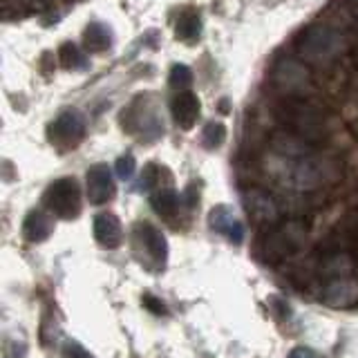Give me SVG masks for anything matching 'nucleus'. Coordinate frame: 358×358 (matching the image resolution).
<instances>
[{
  "label": "nucleus",
  "instance_id": "1a4fd4ad",
  "mask_svg": "<svg viewBox=\"0 0 358 358\" xmlns=\"http://www.w3.org/2000/svg\"><path fill=\"white\" fill-rule=\"evenodd\" d=\"M137 242L141 244L145 257H150L157 266L166 264L168 244L164 240V235L157 231L152 224H137Z\"/></svg>",
  "mask_w": 358,
  "mask_h": 358
},
{
  "label": "nucleus",
  "instance_id": "20e7f679",
  "mask_svg": "<svg viewBox=\"0 0 358 358\" xmlns=\"http://www.w3.org/2000/svg\"><path fill=\"white\" fill-rule=\"evenodd\" d=\"M271 83L280 92L289 94L291 99H298L311 87L309 70L298 59H280L271 70Z\"/></svg>",
  "mask_w": 358,
  "mask_h": 358
},
{
  "label": "nucleus",
  "instance_id": "4468645a",
  "mask_svg": "<svg viewBox=\"0 0 358 358\" xmlns=\"http://www.w3.org/2000/svg\"><path fill=\"white\" fill-rule=\"evenodd\" d=\"M52 231H54L52 217L45 215L41 210H31L25 224H22V235H25L29 242H43Z\"/></svg>",
  "mask_w": 358,
  "mask_h": 358
},
{
  "label": "nucleus",
  "instance_id": "aec40b11",
  "mask_svg": "<svg viewBox=\"0 0 358 358\" xmlns=\"http://www.w3.org/2000/svg\"><path fill=\"white\" fill-rule=\"evenodd\" d=\"M193 83V72L186 65H175L171 70V87H175L177 92H186Z\"/></svg>",
  "mask_w": 358,
  "mask_h": 358
},
{
  "label": "nucleus",
  "instance_id": "ddd939ff",
  "mask_svg": "<svg viewBox=\"0 0 358 358\" xmlns=\"http://www.w3.org/2000/svg\"><path fill=\"white\" fill-rule=\"evenodd\" d=\"M358 298V287L352 282V280L341 278V280H334V282L324 289V302L331 307H350L354 305Z\"/></svg>",
  "mask_w": 358,
  "mask_h": 358
},
{
  "label": "nucleus",
  "instance_id": "7ed1b4c3",
  "mask_svg": "<svg viewBox=\"0 0 358 358\" xmlns=\"http://www.w3.org/2000/svg\"><path fill=\"white\" fill-rule=\"evenodd\" d=\"M45 206H48L56 217L61 220H74L81 213V188L74 177L56 179L45 190Z\"/></svg>",
  "mask_w": 358,
  "mask_h": 358
},
{
  "label": "nucleus",
  "instance_id": "f03ea898",
  "mask_svg": "<svg viewBox=\"0 0 358 358\" xmlns=\"http://www.w3.org/2000/svg\"><path fill=\"white\" fill-rule=\"evenodd\" d=\"M285 123L294 128L296 137L307 139V141H318L324 137V117L318 108L309 103H302L298 99H291L289 103L280 108Z\"/></svg>",
  "mask_w": 358,
  "mask_h": 358
},
{
  "label": "nucleus",
  "instance_id": "2eb2a0df",
  "mask_svg": "<svg viewBox=\"0 0 358 358\" xmlns=\"http://www.w3.org/2000/svg\"><path fill=\"white\" fill-rule=\"evenodd\" d=\"M83 45L90 54H101V52L110 50L112 34L103 22H90L83 31Z\"/></svg>",
  "mask_w": 358,
  "mask_h": 358
},
{
  "label": "nucleus",
  "instance_id": "9d476101",
  "mask_svg": "<svg viewBox=\"0 0 358 358\" xmlns=\"http://www.w3.org/2000/svg\"><path fill=\"white\" fill-rule=\"evenodd\" d=\"M171 112H173V119L179 128L190 130L199 117V99L193 92H188V90L186 92H177L171 103Z\"/></svg>",
  "mask_w": 358,
  "mask_h": 358
},
{
  "label": "nucleus",
  "instance_id": "a211bd4d",
  "mask_svg": "<svg viewBox=\"0 0 358 358\" xmlns=\"http://www.w3.org/2000/svg\"><path fill=\"white\" fill-rule=\"evenodd\" d=\"M59 63L65 67V70H76V67L85 65V59L74 43H63L59 48Z\"/></svg>",
  "mask_w": 358,
  "mask_h": 358
},
{
  "label": "nucleus",
  "instance_id": "4be33fe9",
  "mask_svg": "<svg viewBox=\"0 0 358 358\" xmlns=\"http://www.w3.org/2000/svg\"><path fill=\"white\" fill-rule=\"evenodd\" d=\"M134 173V157L132 155H126V157H121V159L117 162V175L121 179H130Z\"/></svg>",
  "mask_w": 358,
  "mask_h": 358
},
{
  "label": "nucleus",
  "instance_id": "6ab92c4d",
  "mask_svg": "<svg viewBox=\"0 0 358 358\" xmlns=\"http://www.w3.org/2000/svg\"><path fill=\"white\" fill-rule=\"evenodd\" d=\"M224 141H227V128H224L222 123H208L204 132H201V143H204L208 150L220 148Z\"/></svg>",
  "mask_w": 358,
  "mask_h": 358
},
{
  "label": "nucleus",
  "instance_id": "dca6fc26",
  "mask_svg": "<svg viewBox=\"0 0 358 358\" xmlns=\"http://www.w3.org/2000/svg\"><path fill=\"white\" fill-rule=\"evenodd\" d=\"M199 31H201V20L199 14L193 9H184L179 14L177 22H175V34H177V41L193 45L199 38Z\"/></svg>",
  "mask_w": 358,
  "mask_h": 358
},
{
  "label": "nucleus",
  "instance_id": "393cba45",
  "mask_svg": "<svg viewBox=\"0 0 358 358\" xmlns=\"http://www.w3.org/2000/svg\"><path fill=\"white\" fill-rule=\"evenodd\" d=\"M289 358H320V356L313 350H309V347H296V350L289 354Z\"/></svg>",
  "mask_w": 358,
  "mask_h": 358
},
{
  "label": "nucleus",
  "instance_id": "412c9836",
  "mask_svg": "<svg viewBox=\"0 0 358 358\" xmlns=\"http://www.w3.org/2000/svg\"><path fill=\"white\" fill-rule=\"evenodd\" d=\"M159 177H162V168L155 166V164H148V166L143 168V173H141L139 190H150L152 186L159 184Z\"/></svg>",
  "mask_w": 358,
  "mask_h": 358
},
{
  "label": "nucleus",
  "instance_id": "b1692460",
  "mask_svg": "<svg viewBox=\"0 0 358 358\" xmlns=\"http://www.w3.org/2000/svg\"><path fill=\"white\" fill-rule=\"evenodd\" d=\"M143 302H145V307H150L152 313H166V305L162 300H157L152 296H143Z\"/></svg>",
  "mask_w": 358,
  "mask_h": 358
},
{
  "label": "nucleus",
  "instance_id": "9b49d317",
  "mask_svg": "<svg viewBox=\"0 0 358 358\" xmlns=\"http://www.w3.org/2000/svg\"><path fill=\"white\" fill-rule=\"evenodd\" d=\"M94 238L103 249H117L123 242L121 222L112 213H101L94 217Z\"/></svg>",
  "mask_w": 358,
  "mask_h": 358
},
{
  "label": "nucleus",
  "instance_id": "39448f33",
  "mask_svg": "<svg viewBox=\"0 0 358 358\" xmlns=\"http://www.w3.org/2000/svg\"><path fill=\"white\" fill-rule=\"evenodd\" d=\"M83 134H85V121L76 110H67L63 115H59L48 130L50 141L61 150L74 148L83 139Z\"/></svg>",
  "mask_w": 358,
  "mask_h": 358
},
{
  "label": "nucleus",
  "instance_id": "423d86ee",
  "mask_svg": "<svg viewBox=\"0 0 358 358\" xmlns=\"http://www.w3.org/2000/svg\"><path fill=\"white\" fill-rule=\"evenodd\" d=\"M302 238H305V229H302L300 224L291 222L287 227H280L266 238V255L271 257V260L287 257L302 244Z\"/></svg>",
  "mask_w": 358,
  "mask_h": 358
},
{
  "label": "nucleus",
  "instance_id": "f8f14e48",
  "mask_svg": "<svg viewBox=\"0 0 358 358\" xmlns=\"http://www.w3.org/2000/svg\"><path fill=\"white\" fill-rule=\"evenodd\" d=\"M210 229L224 233L235 244H240L244 240V224L233 215V210L229 206H215L210 210Z\"/></svg>",
  "mask_w": 358,
  "mask_h": 358
},
{
  "label": "nucleus",
  "instance_id": "6e6552de",
  "mask_svg": "<svg viewBox=\"0 0 358 358\" xmlns=\"http://www.w3.org/2000/svg\"><path fill=\"white\" fill-rule=\"evenodd\" d=\"M117 193L112 175L106 164H96L87 171V199L92 204H106Z\"/></svg>",
  "mask_w": 358,
  "mask_h": 358
},
{
  "label": "nucleus",
  "instance_id": "f3484780",
  "mask_svg": "<svg viewBox=\"0 0 358 358\" xmlns=\"http://www.w3.org/2000/svg\"><path fill=\"white\" fill-rule=\"evenodd\" d=\"M152 208L157 215H162L166 220H173L179 210V195L173 188H162L159 193L152 197Z\"/></svg>",
  "mask_w": 358,
  "mask_h": 358
},
{
  "label": "nucleus",
  "instance_id": "0eeeda50",
  "mask_svg": "<svg viewBox=\"0 0 358 358\" xmlns=\"http://www.w3.org/2000/svg\"><path fill=\"white\" fill-rule=\"evenodd\" d=\"M246 210L260 227H271L280 220V208L275 206V201L260 188H253L246 193Z\"/></svg>",
  "mask_w": 358,
  "mask_h": 358
},
{
  "label": "nucleus",
  "instance_id": "5701e85b",
  "mask_svg": "<svg viewBox=\"0 0 358 358\" xmlns=\"http://www.w3.org/2000/svg\"><path fill=\"white\" fill-rule=\"evenodd\" d=\"M63 358H94V356H90V352H85L81 345L78 343H65L63 347Z\"/></svg>",
  "mask_w": 358,
  "mask_h": 358
},
{
  "label": "nucleus",
  "instance_id": "f257e3e1",
  "mask_svg": "<svg viewBox=\"0 0 358 358\" xmlns=\"http://www.w3.org/2000/svg\"><path fill=\"white\" fill-rule=\"evenodd\" d=\"M350 48L341 31H336L334 27L324 25V22H316V25L307 27L298 36L296 50L298 54L311 65H329L338 56Z\"/></svg>",
  "mask_w": 358,
  "mask_h": 358
}]
</instances>
